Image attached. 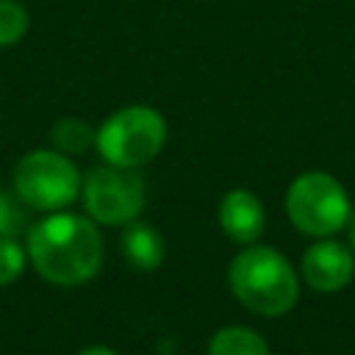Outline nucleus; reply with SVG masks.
Instances as JSON below:
<instances>
[{"label": "nucleus", "instance_id": "obj_16", "mask_svg": "<svg viewBox=\"0 0 355 355\" xmlns=\"http://www.w3.org/2000/svg\"><path fill=\"white\" fill-rule=\"evenodd\" d=\"M349 244H352V250H355V222L349 225Z\"/></svg>", "mask_w": 355, "mask_h": 355}, {"label": "nucleus", "instance_id": "obj_1", "mask_svg": "<svg viewBox=\"0 0 355 355\" xmlns=\"http://www.w3.org/2000/svg\"><path fill=\"white\" fill-rule=\"evenodd\" d=\"M28 258L33 269L55 286H78L97 275L103 239L94 222L78 214L53 211L28 227Z\"/></svg>", "mask_w": 355, "mask_h": 355}, {"label": "nucleus", "instance_id": "obj_15", "mask_svg": "<svg viewBox=\"0 0 355 355\" xmlns=\"http://www.w3.org/2000/svg\"><path fill=\"white\" fill-rule=\"evenodd\" d=\"M78 355H116L111 347H103V344H94V347H86V349H80Z\"/></svg>", "mask_w": 355, "mask_h": 355}, {"label": "nucleus", "instance_id": "obj_10", "mask_svg": "<svg viewBox=\"0 0 355 355\" xmlns=\"http://www.w3.org/2000/svg\"><path fill=\"white\" fill-rule=\"evenodd\" d=\"M208 355H269L266 341L250 327H222L208 344Z\"/></svg>", "mask_w": 355, "mask_h": 355}, {"label": "nucleus", "instance_id": "obj_4", "mask_svg": "<svg viewBox=\"0 0 355 355\" xmlns=\"http://www.w3.org/2000/svg\"><path fill=\"white\" fill-rule=\"evenodd\" d=\"M14 191L33 211H61L80 191L75 164L58 150H33L14 166Z\"/></svg>", "mask_w": 355, "mask_h": 355}, {"label": "nucleus", "instance_id": "obj_13", "mask_svg": "<svg viewBox=\"0 0 355 355\" xmlns=\"http://www.w3.org/2000/svg\"><path fill=\"white\" fill-rule=\"evenodd\" d=\"M28 33V11L17 0H0V47L17 44Z\"/></svg>", "mask_w": 355, "mask_h": 355}, {"label": "nucleus", "instance_id": "obj_5", "mask_svg": "<svg viewBox=\"0 0 355 355\" xmlns=\"http://www.w3.org/2000/svg\"><path fill=\"white\" fill-rule=\"evenodd\" d=\"M286 211L297 230L327 236L341 230L349 219V200L344 186L327 172H305L288 186Z\"/></svg>", "mask_w": 355, "mask_h": 355}, {"label": "nucleus", "instance_id": "obj_3", "mask_svg": "<svg viewBox=\"0 0 355 355\" xmlns=\"http://www.w3.org/2000/svg\"><path fill=\"white\" fill-rule=\"evenodd\" d=\"M166 141V122L164 116L150 105H128L111 114L97 136L94 144L105 164L136 169L147 161H153Z\"/></svg>", "mask_w": 355, "mask_h": 355}, {"label": "nucleus", "instance_id": "obj_7", "mask_svg": "<svg viewBox=\"0 0 355 355\" xmlns=\"http://www.w3.org/2000/svg\"><path fill=\"white\" fill-rule=\"evenodd\" d=\"M355 263L344 244L319 241L311 244L302 255V277L316 291H338L352 280Z\"/></svg>", "mask_w": 355, "mask_h": 355}, {"label": "nucleus", "instance_id": "obj_11", "mask_svg": "<svg viewBox=\"0 0 355 355\" xmlns=\"http://www.w3.org/2000/svg\"><path fill=\"white\" fill-rule=\"evenodd\" d=\"M94 130L83 122V119H58L50 130V139L55 144L58 153H69V155H80L94 144Z\"/></svg>", "mask_w": 355, "mask_h": 355}, {"label": "nucleus", "instance_id": "obj_14", "mask_svg": "<svg viewBox=\"0 0 355 355\" xmlns=\"http://www.w3.org/2000/svg\"><path fill=\"white\" fill-rule=\"evenodd\" d=\"M25 266V252L17 244V239H3L0 236V286H8L19 277Z\"/></svg>", "mask_w": 355, "mask_h": 355}, {"label": "nucleus", "instance_id": "obj_8", "mask_svg": "<svg viewBox=\"0 0 355 355\" xmlns=\"http://www.w3.org/2000/svg\"><path fill=\"white\" fill-rule=\"evenodd\" d=\"M263 205L252 191L233 189L222 197L219 202V225L222 230L239 241V244H252L263 233Z\"/></svg>", "mask_w": 355, "mask_h": 355}, {"label": "nucleus", "instance_id": "obj_6", "mask_svg": "<svg viewBox=\"0 0 355 355\" xmlns=\"http://www.w3.org/2000/svg\"><path fill=\"white\" fill-rule=\"evenodd\" d=\"M83 205L94 222L128 225L144 208V180L125 166H97L86 175Z\"/></svg>", "mask_w": 355, "mask_h": 355}, {"label": "nucleus", "instance_id": "obj_9", "mask_svg": "<svg viewBox=\"0 0 355 355\" xmlns=\"http://www.w3.org/2000/svg\"><path fill=\"white\" fill-rule=\"evenodd\" d=\"M122 252L133 269L153 272L164 261V239L155 227L133 219V222H128V227L122 233Z\"/></svg>", "mask_w": 355, "mask_h": 355}, {"label": "nucleus", "instance_id": "obj_12", "mask_svg": "<svg viewBox=\"0 0 355 355\" xmlns=\"http://www.w3.org/2000/svg\"><path fill=\"white\" fill-rule=\"evenodd\" d=\"M31 205L17 194L0 189V236L3 239H17L31 227Z\"/></svg>", "mask_w": 355, "mask_h": 355}, {"label": "nucleus", "instance_id": "obj_2", "mask_svg": "<svg viewBox=\"0 0 355 355\" xmlns=\"http://www.w3.org/2000/svg\"><path fill=\"white\" fill-rule=\"evenodd\" d=\"M236 300L261 316H280L297 302V275L272 247L241 250L227 269Z\"/></svg>", "mask_w": 355, "mask_h": 355}]
</instances>
